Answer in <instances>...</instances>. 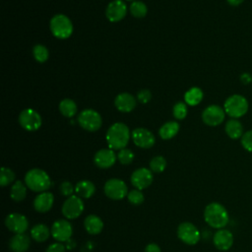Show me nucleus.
<instances>
[{
	"label": "nucleus",
	"instance_id": "nucleus-31",
	"mask_svg": "<svg viewBox=\"0 0 252 252\" xmlns=\"http://www.w3.org/2000/svg\"><path fill=\"white\" fill-rule=\"evenodd\" d=\"M165 167H166V160L162 156L154 157L150 161V169L153 172L160 173L165 169Z\"/></svg>",
	"mask_w": 252,
	"mask_h": 252
},
{
	"label": "nucleus",
	"instance_id": "nucleus-33",
	"mask_svg": "<svg viewBox=\"0 0 252 252\" xmlns=\"http://www.w3.org/2000/svg\"><path fill=\"white\" fill-rule=\"evenodd\" d=\"M15 172L8 168V167H2L0 171V185L1 186H7L15 181Z\"/></svg>",
	"mask_w": 252,
	"mask_h": 252
},
{
	"label": "nucleus",
	"instance_id": "nucleus-22",
	"mask_svg": "<svg viewBox=\"0 0 252 252\" xmlns=\"http://www.w3.org/2000/svg\"><path fill=\"white\" fill-rule=\"evenodd\" d=\"M84 226L88 233L94 235L101 232L103 228V221L95 215H89L84 220Z\"/></svg>",
	"mask_w": 252,
	"mask_h": 252
},
{
	"label": "nucleus",
	"instance_id": "nucleus-44",
	"mask_svg": "<svg viewBox=\"0 0 252 252\" xmlns=\"http://www.w3.org/2000/svg\"><path fill=\"white\" fill-rule=\"evenodd\" d=\"M127 1H135V0H127Z\"/></svg>",
	"mask_w": 252,
	"mask_h": 252
},
{
	"label": "nucleus",
	"instance_id": "nucleus-34",
	"mask_svg": "<svg viewBox=\"0 0 252 252\" xmlns=\"http://www.w3.org/2000/svg\"><path fill=\"white\" fill-rule=\"evenodd\" d=\"M117 159L121 164H124V165L130 164L134 159V153L130 149H126V148L119 150L117 154Z\"/></svg>",
	"mask_w": 252,
	"mask_h": 252
},
{
	"label": "nucleus",
	"instance_id": "nucleus-29",
	"mask_svg": "<svg viewBox=\"0 0 252 252\" xmlns=\"http://www.w3.org/2000/svg\"><path fill=\"white\" fill-rule=\"evenodd\" d=\"M59 110L65 117H73L77 113V104L70 98H65L59 103Z\"/></svg>",
	"mask_w": 252,
	"mask_h": 252
},
{
	"label": "nucleus",
	"instance_id": "nucleus-4",
	"mask_svg": "<svg viewBox=\"0 0 252 252\" xmlns=\"http://www.w3.org/2000/svg\"><path fill=\"white\" fill-rule=\"evenodd\" d=\"M49 27L52 34L59 39L68 38L73 32V25L71 20L63 14L53 16L50 20Z\"/></svg>",
	"mask_w": 252,
	"mask_h": 252
},
{
	"label": "nucleus",
	"instance_id": "nucleus-15",
	"mask_svg": "<svg viewBox=\"0 0 252 252\" xmlns=\"http://www.w3.org/2000/svg\"><path fill=\"white\" fill-rule=\"evenodd\" d=\"M132 140L137 147L142 149L152 148L156 143L154 134L146 128H136L133 130Z\"/></svg>",
	"mask_w": 252,
	"mask_h": 252
},
{
	"label": "nucleus",
	"instance_id": "nucleus-2",
	"mask_svg": "<svg viewBox=\"0 0 252 252\" xmlns=\"http://www.w3.org/2000/svg\"><path fill=\"white\" fill-rule=\"evenodd\" d=\"M130 139L129 128L121 122L112 124L106 132V141L109 149L122 150L126 147Z\"/></svg>",
	"mask_w": 252,
	"mask_h": 252
},
{
	"label": "nucleus",
	"instance_id": "nucleus-30",
	"mask_svg": "<svg viewBox=\"0 0 252 252\" xmlns=\"http://www.w3.org/2000/svg\"><path fill=\"white\" fill-rule=\"evenodd\" d=\"M148 8L142 1H133L130 5V13L135 18H143L147 15Z\"/></svg>",
	"mask_w": 252,
	"mask_h": 252
},
{
	"label": "nucleus",
	"instance_id": "nucleus-19",
	"mask_svg": "<svg viewBox=\"0 0 252 252\" xmlns=\"http://www.w3.org/2000/svg\"><path fill=\"white\" fill-rule=\"evenodd\" d=\"M54 203V196L51 192L44 191L35 196L33 200V208L38 213L48 212Z\"/></svg>",
	"mask_w": 252,
	"mask_h": 252
},
{
	"label": "nucleus",
	"instance_id": "nucleus-41",
	"mask_svg": "<svg viewBox=\"0 0 252 252\" xmlns=\"http://www.w3.org/2000/svg\"><path fill=\"white\" fill-rule=\"evenodd\" d=\"M145 252H161L160 248L158 244L156 243H149L146 247H145Z\"/></svg>",
	"mask_w": 252,
	"mask_h": 252
},
{
	"label": "nucleus",
	"instance_id": "nucleus-25",
	"mask_svg": "<svg viewBox=\"0 0 252 252\" xmlns=\"http://www.w3.org/2000/svg\"><path fill=\"white\" fill-rule=\"evenodd\" d=\"M50 233L51 232L49 231L47 225L43 223H37L33 225L31 229V236L36 242H44L45 240L48 239Z\"/></svg>",
	"mask_w": 252,
	"mask_h": 252
},
{
	"label": "nucleus",
	"instance_id": "nucleus-43",
	"mask_svg": "<svg viewBox=\"0 0 252 252\" xmlns=\"http://www.w3.org/2000/svg\"><path fill=\"white\" fill-rule=\"evenodd\" d=\"M226 1H227L228 4L231 5V6H238V5H240L244 0H226Z\"/></svg>",
	"mask_w": 252,
	"mask_h": 252
},
{
	"label": "nucleus",
	"instance_id": "nucleus-9",
	"mask_svg": "<svg viewBox=\"0 0 252 252\" xmlns=\"http://www.w3.org/2000/svg\"><path fill=\"white\" fill-rule=\"evenodd\" d=\"M177 236L178 238L188 245H195L200 240V231L198 228L191 222L185 221L178 225L177 227Z\"/></svg>",
	"mask_w": 252,
	"mask_h": 252
},
{
	"label": "nucleus",
	"instance_id": "nucleus-28",
	"mask_svg": "<svg viewBox=\"0 0 252 252\" xmlns=\"http://www.w3.org/2000/svg\"><path fill=\"white\" fill-rule=\"evenodd\" d=\"M202 98H203V92L200 88H197V87H193L189 89L184 94L185 102L191 106L197 105L198 103H200Z\"/></svg>",
	"mask_w": 252,
	"mask_h": 252
},
{
	"label": "nucleus",
	"instance_id": "nucleus-16",
	"mask_svg": "<svg viewBox=\"0 0 252 252\" xmlns=\"http://www.w3.org/2000/svg\"><path fill=\"white\" fill-rule=\"evenodd\" d=\"M126 12L127 7L123 0H113L107 5L105 15L108 21L116 23L121 21L126 16Z\"/></svg>",
	"mask_w": 252,
	"mask_h": 252
},
{
	"label": "nucleus",
	"instance_id": "nucleus-40",
	"mask_svg": "<svg viewBox=\"0 0 252 252\" xmlns=\"http://www.w3.org/2000/svg\"><path fill=\"white\" fill-rule=\"evenodd\" d=\"M45 252H65V247H64V245L62 243L55 242V243L50 244L46 248Z\"/></svg>",
	"mask_w": 252,
	"mask_h": 252
},
{
	"label": "nucleus",
	"instance_id": "nucleus-35",
	"mask_svg": "<svg viewBox=\"0 0 252 252\" xmlns=\"http://www.w3.org/2000/svg\"><path fill=\"white\" fill-rule=\"evenodd\" d=\"M127 199L128 201L134 205V206H139L144 202V194L142 193V190L139 189H133L127 194Z\"/></svg>",
	"mask_w": 252,
	"mask_h": 252
},
{
	"label": "nucleus",
	"instance_id": "nucleus-37",
	"mask_svg": "<svg viewBox=\"0 0 252 252\" xmlns=\"http://www.w3.org/2000/svg\"><path fill=\"white\" fill-rule=\"evenodd\" d=\"M59 191H60L61 195L68 198V197L72 196L73 193L75 192V187L73 186V184L71 182L63 181L59 186Z\"/></svg>",
	"mask_w": 252,
	"mask_h": 252
},
{
	"label": "nucleus",
	"instance_id": "nucleus-42",
	"mask_svg": "<svg viewBox=\"0 0 252 252\" xmlns=\"http://www.w3.org/2000/svg\"><path fill=\"white\" fill-rule=\"evenodd\" d=\"M240 80L243 84H248L249 82H252V78L250 77V74H248V73H243L240 76Z\"/></svg>",
	"mask_w": 252,
	"mask_h": 252
},
{
	"label": "nucleus",
	"instance_id": "nucleus-11",
	"mask_svg": "<svg viewBox=\"0 0 252 252\" xmlns=\"http://www.w3.org/2000/svg\"><path fill=\"white\" fill-rule=\"evenodd\" d=\"M50 232L55 240L64 242L71 238L73 234V226L67 220H57L52 223Z\"/></svg>",
	"mask_w": 252,
	"mask_h": 252
},
{
	"label": "nucleus",
	"instance_id": "nucleus-8",
	"mask_svg": "<svg viewBox=\"0 0 252 252\" xmlns=\"http://www.w3.org/2000/svg\"><path fill=\"white\" fill-rule=\"evenodd\" d=\"M84 202L81 197L72 195L68 197L62 205V214L67 220H75L82 215Z\"/></svg>",
	"mask_w": 252,
	"mask_h": 252
},
{
	"label": "nucleus",
	"instance_id": "nucleus-18",
	"mask_svg": "<svg viewBox=\"0 0 252 252\" xmlns=\"http://www.w3.org/2000/svg\"><path fill=\"white\" fill-rule=\"evenodd\" d=\"M117 159V155L111 149H101L94 157V161L99 168L111 167Z\"/></svg>",
	"mask_w": 252,
	"mask_h": 252
},
{
	"label": "nucleus",
	"instance_id": "nucleus-24",
	"mask_svg": "<svg viewBox=\"0 0 252 252\" xmlns=\"http://www.w3.org/2000/svg\"><path fill=\"white\" fill-rule=\"evenodd\" d=\"M225 133L227 136L233 140L239 139L243 135V126L242 124L236 119H230L226 122L224 127Z\"/></svg>",
	"mask_w": 252,
	"mask_h": 252
},
{
	"label": "nucleus",
	"instance_id": "nucleus-13",
	"mask_svg": "<svg viewBox=\"0 0 252 252\" xmlns=\"http://www.w3.org/2000/svg\"><path fill=\"white\" fill-rule=\"evenodd\" d=\"M225 111L220 106L212 104L206 107L202 113L203 122L209 126H218L224 120Z\"/></svg>",
	"mask_w": 252,
	"mask_h": 252
},
{
	"label": "nucleus",
	"instance_id": "nucleus-21",
	"mask_svg": "<svg viewBox=\"0 0 252 252\" xmlns=\"http://www.w3.org/2000/svg\"><path fill=\"white\" fill-rule=\"evenodd\" d=\"M31 239L25 233L15 234L9 241V247L13 252H26L30 248Z\"/></svg>",
	"mask_w": 252,
	"mask_h": 252
},
{
	"label": "nucleus",
	"instance_id": "nucleus-7",
	"mask_svg": "<svg viewBox=\"0 0 252 252\" xmlns=\"http://www.w3.org/2000/svg\"><path fill=\"white\" fill-rule=\"evenodd\" d=\"M104 194L111 200H122L128 194L126 183L122 179L111 178L108 179L103 187Z\"/></svg>",
	"mask_w": 252,
	"mask_h": 252
},
{
	"label": "nucleus",
	"instance_id": "nucleus-23",
	"mask_svg": "<svg viewBox=\"0 0 252 252\" xmlns=\"http://www.w3.org/2000/svg\"><path fill=\"white\" fill-rule=\"evenodd\" d=\"M75 192H76L77 196H79L81 198L89 199L94 194L95 186L90 180H81L76 184Z\"/></svg>",
	"mask_w": 252,
	"mask_h": 252
},
{
	"label": "nucleus",
	"instance_id": "nucleus-10",
	"mask_svg": "<svg viewBox=\"0 0 252 252\" xmlns=\"http://www.w3.org/2000/svg\"><path fill=\"white\" fill-rule=\"evenodd\" d=\"M21 126L27 131H35L41 125V117L37 111L32 108H26L19 115Z\"/></svg>",
	"mask_w": 252,
	"mask_h": 252
},
{
	"label": "nucleus",
	"instance_id": "nucleus-3",
	"mask_svg": "<svg viewBox=\"0 0 252 252\" xmlns=\"http://www.w3.org/2000/svg\"><path fill=\"white\" fill-rule=\"evenodd\" d=\"M25 184L33 192L47 191L51 186L49 175L40 168H32L25 175Z\"/></svg>",
	"mask_w": 252,
	"mask_h": 252
},
{
	"label": "nucleus",
	"instance_id": "nucleus-17",
	"mask_svg": "<svg viewBox=\"0 0 252 252\" xmlns=\"http://www.w3.org/2000/svg\"><path fill=\"white\" fill-rule=\"evenodd\" d=\"M213 242L217 249L226 251L233 244V234L231 231L225 228L218 229L213 236Z\"/></svg>",
	"mask_w": 252,
	"mask_h": 252
},
{
	"label": "nucleus",
	"instance_id": "nucleus-26",
	"mask_svg": "<svg viewBox=\"0 0 252 252\" xmlns=\"http://www.w3.org/2000/svg\"><path fill=\"white\" fill-rule=\"evenodd\" d=\"M27 196V185L24 184L21 180H16L11 189H10V197L15 202L23 201Z\"/></svg>",
	"mask_w": 252,
	"mask_h": 252
},
{
	"label": "nucleus",
	"instance_id": "nucleus-38",
	"mask_svg": "<svg viewBox=\"0 0 252 252\" xmlns=\"http://www.w3.org/2000/svg\"><path fill=\"white\" fill-rule=\"evenodd\" d=\"M241 145L247 152L252 153V130H249L242 135Z\"/></svg>",
	"mask_w": 252,
	"mask_h": 252
},
{
	"label": "nucleus",
	"instance_id": "nucleus-5",
	"mask_svg": "<svg viewBox=\"0 0 252 252\" xmlns=\"http://www.w3.org/2000/svg\"><path fill=\"white\" fill-rule=\"evenodd\" d=\"M223 109L230 117L239 118L248 111V101L243 95L232 94L224 101Z\"/></svg>",
	"mask_w": 252,
	"mask_h": 252
},
{
	"label": "nucleus",
	"instance_id": "nucleus-1",
	"mask_svg": "<svg viewBox=\"0 0 252 252\" xmlns=\"http://www.w3.org/2000/svg\"><path fill=\"white\" fill-rule=\"evenodd\" d=\"M205 221L213 228H223L229 221L226 209L218 202L210 203L204 210Z\"/></svg>",
	"mask_w": 252,
	"mask_h": 252
},
{
	"label": "nucleus",
	"instance_id": "nucleus-12",
	"mask_svg": "<svg viewBox=\"0 0 252 252\" xmlns=\"http://www.w3.org/2000/svg\"><path fill=\"white\" fill-rule=\"evenodd\" d=\"M5 225L15 234L24 233L29 228V220L22 214L11 213L5 219Z\"/></svg>",
	"mask_w": 252,
	"mask_h": 252
},
{
	"label": "nucleus",
	"instance_id": "nucleus-27",
	"mask_svg": "<svg viewBox=\"0 0 252 252\" xmlns=\"http://www.w3.org/2000/svg\"><path fill=\"white\" fill-rule=\"evenodd\" d=\"M179 124L175 121H168L164 123L158 131V134L161 139L163 140H169L173 138L179 131Z\"/></svg>",
	"mask_w": 252,
	"mask_h": 252
},
{
	"label": "nucleus",
	"instance_id": "nucleus-14",
	"mask_svg": "<svg viewBox=\"0 0 252 252\" xmlns=\"http://www.w3.org/2000/svg\"><path fill=\"white\" fill-rule=\"evenodd\" d=\"M154 180V175L152 170L146 167H141L133 171L131 175V183L132 185L139 190H143L148 188Z\"/></svg>",
	"mask_w": 252,
	"mask_h": 252
},
{
	"label": "nucleus",
	"instance_id": "nucleus-39",
	"mask_svg": "<svg viewBox=\"0 0 252 252\" xmlns=\"http://www.w3.org/2000/svg\"><path fill=\"white\" fill-rule=\"evenodd\" d=\"M151 98H152V94L149 90H141L137 94V99L141 103H147L151 100Z\"/></svg>",
	"mask_w": 252,
	"mask_h": 252
},
{
	"label": "nucleus",
	"instance_id": "nucleus-6",
	"mask_svg": "<svg viewBox=\"0 0 252 252\" xmlns=\"http://www.w3.org/2000/svg\"><path fill=\"white\" fill-rule=\"evenodd\" d=\"M78 122L80 126L90 132L97 131L102 123L100 114L94 109H84L78 116Z\"/></svg>",
	"mask_w": 252,
	"mask_h": 252
},
{
	"label": "nucleus",
	"instance_id": "nucleus-36",
	"mask_svg": "<svg viewBox=\"0 0 252 252\" xmlns=\"http://www.w3.org/2000/svg\"><path fill=\"white\" fill-rule=\"evenodd\" d=\"M187 115V106L184 102L179 101L176 102L173 106V116L178 119L181 120L183 118H185Z\"/></svg>",
	"mask_w": 252,
	"mask_h": 252
},
{
	"label": "nucleus",
	"instance_id": "nucleus-20",
	"mask_svg": "<svg viewBox=\"0 0 252 252\" xmlns=\"http://www.w3.org/2000/svg\"><path fill=\"white\" fill-rule=\"evenodd\" d=\"M114 104L119 111L130 112L136 106V99L128 93H121L115 97Z\"/></svg>",
	"mask_w": 252,
	"mask_h": 252
},
{
	"label": "nucleus",
	"instance_id": "nucleus-32",
	"mask_svg": "<svg viewBox=\"0 0 252 252\" xmlns=\"http://www.w3.org/2000/svg\"><path fill=\"white\" fill-rule=\"evenodd\" d=\"M32 55L37 62L43 63L48 59V49L42 44H36L32 48Z\"/></svg>",
	"mask_w": 252,
	"mask_h": 252
}]
</instances>
